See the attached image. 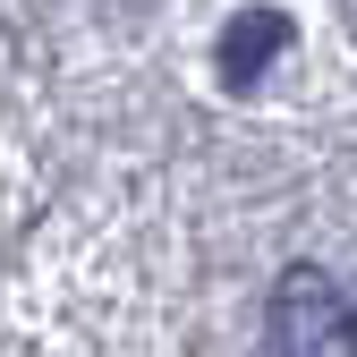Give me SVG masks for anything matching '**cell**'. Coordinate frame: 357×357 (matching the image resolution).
Wrapping results in <instances>:
<instances>
[{"instance_id": "1", "label": "cell", "mask_w": 357, "mask_h": 357, "mask_svg": "<svg viewBox=\"0 0 357 357\" xmlns=\"http://www.w3.org/2000/svg\"><path fill=\"white\" fill-rule=\"evenodd\" d=\"M264 340L273 357H357V306L324 264H289L264 306Z\"/></svg>"}, {"instance_id": "2", "label": "cell", "mask_w": 357, "mask_h": 357, "mask_svg": "<svg viewBox=\"0 0 357 357\" xmlns=\"http://www.w3.org/2000/svg\"><path fill=\"white\" fill-rule=\"evenodd\" d=\"M281 52H289V17H281V9H238L230 26H221V85L247 94Z\"/></svg>"}]
</instances>
